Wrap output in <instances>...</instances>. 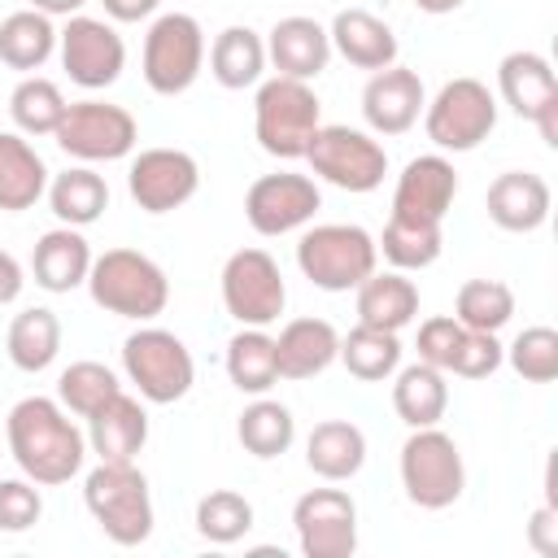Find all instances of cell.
<instances>
[{
  "label": "cell",
  "mask_w": 558,
  "mask_h": 558,
  "mask_svg": "<svg viewBox=\"0 0 558 558\" xmlns=\"http://www.w3.org/2000/svg\"><path fill=\"white\" fill-rule=\"evenodd\" d=\"M4 440L22 475L39 488L70 484L87 458V436L52 397H22L4 418Z\"/></svg>",
  "instance_id": "1"
},
{
  "label": "cell",
  "mask_w": 558,
  "mask_h": 558,
  "mask_svg": "<svg viewBox=\"0 0 558 558\" xmlns=\"http://www.w3.org/2000/svg\"><path fill=\"white\" fill-rule=\"evenodd\" d=\"M87 292H92V301L105 314L148 323V318H157L166 310L170 279H166V270L148 253H140V248H109V253L92 257Z\"/></svg>",
  "instance_id": "2"
},
{
  "label": "cell",
  "mask_w": 558,
  "mask_h": 558,
  "mask_svg": "<svg viewBox=\"0 0 558 558\" xmlns=\"http://www.w3.org/2000/svg\"><path fill=\"white\" fill-rule=\"evenodd\" d=\"M83 501L113 545L131 549V545H144L153 536V493H148V480L135 462L92 466L83 480Z\"/></svg>",
  "instance_id": "3"
},
{
  "label": "cell",
  "mask_w": 558,
  "mask_h": 558,
  "mask_svg": "<svg viewBox=\"0 0 558 558\" xmlns=\"http://www.w3.org/2000/svg\"><path fill=\"white\" fill-rule=\"evenodd\" d=\"M323 126V105L314 96L310 83L301 78H266L257 83V96H253V131H257V144L279 157V161H296L305 157L314 131Z\"/></svg>",
  "instance_id": "4"
},
{
  "label": "cell",
  "mask_w": 558,
  "mask_h": 558,
  "mask_svg": "<svg viewBox=\"0 0 558 558\" xmlns=\"http://www.w3.org/2000/svg\"><path fill=\"white\" fill-rule=\"evenodd\" d=\"M379 262L375 235L357 222H323L310 227L296 244L301 275L323 292H353Z\"/></svg>",
  "instance_id": "5"
},
{
  "label": "cell",
  "mask_w": 558,
  "mask_h": 558,
  "mask_svg": "<svg viewBox=\"0 0 558 558\" xmlns=\"http://www.w3.org/2000/svg\"><path fill=\"white\" fill-rule=\"evenodd\" d=\"M122 371L148 405H174L196 384V362L187 344L166 327H140L122 340Z\"/></svg>",
  "instance_id": "6"
},
{
  "label": "cell",
  "mask_w": 558,
  "mask_h": 558,
  "mask_svg": "<svg viewBox=\"0 0 558 558\" xmlns=\"http://www.w3.org/2000/svg\"><path fill=\"white\" fill-rule=\"evenodd\" d=\"M401 488L418 510H445L466 488V466L449 432L410 427L401 445Z\"/></svg>",
  "instance_id": "7"
},
{
  "label": "cell",
  "mask_w": 558,
  "mask_h": 558,
  "mask_svg": "<svg viewBox=\"0 0 558 558\" xmlns=\"http://www.w3.org/2000/svg\"><path fill=\"white\" fill-rule=\"evenodd\" d=\"M497 126V100L480 78H449L423 105V131L440 153H471Z\"/></svg>",
  "instance_id": "8"
},
{
  "label": "cell",
  "mask_w": 558,
  "mask_h": 558,
  "mask_svg": "<svg viewBox=\"0 0 558 558\" xmlns=\"http://www.w3.org/2000/svg\"><path fill=\"white\" fill-rule=\"evenodd\" d=\"M52 140H57V148L65 157H74L83 166L122 161L140 144V122L122 105H109V100H74V105H65Z\"/></svg>",
  "instance_id": "9"
},
{
  "label": "cell",
  "mask_w": 558,
  "mask_h": 558,
  "mask_svg": "<svg viewBox=\"0 0 558 558\" xmlns=\"http://www.w3.org/2000/svg\"><path fill=\"white\" fill-rule=\"evenodd\" d=\"M205 70V31L192 13H161L144 35V83L157 96H183Z\"/></svg>",
  "instance_id": "10"
},
{
  "label": "cell",
  "mask_w": 558,
  "mask_h": 558,
  "mask_svg": "<svg viewBox=\"0 0 558 558\" xmlns=\"http://www.w3.org/2000/svg\"><path fill=\"white\" fill-rule=\"evenodd\" d=\"M310 170L340 192H375L388 174V153L375 135L353 126H318L305 148Z\"/></svg>",
  "instance_id": "11"
},
{
  "label": "cell",
  "mask_w": 558,
  "mask_h": 558,
  "mask_svg": "<svg viewBox=\"0 0 558 558\" xmlns=\"http://www.w3.org/2000/svg\"><path fill=\"white\" fill-rule=\"evenodd\" d=\"M222 305L240 327H270L288 305V283L266 248H235L222 266Z\"/></svg>",
  "instance_id": "12"
},
{
  "label": "cell",
  "mask_w": 558,
  "mask_h": 558,
  "mask_svg": "<svg viewBox=\"0 0 558 558\" xmlns=\"http://www.w3.org/2000/svg\"><path fill=\"white\" fill-rule=\"evenodd\" d=\"M57 48H61V65H65L70 83H78L87 92L113 87L126 70V44L113 31V22H105V17H87V13L65 17V26L57 31Z\"/></svg>",
  "instance_id": "13"
},
{
  "label": "cell",
  "mask_w": 558,
  "mask_h": 558,
  "mask_svg": "<svg viewBox=\"0 0 558 558\" xmlns=\"http://www.w3.org/2000/svg\"><path fill=\"white\" fill-rule=\"evenodd\" d=\"M292 527L305 558H353L357 549V506L344 488H310L296 497Z\"/></svg>",
  "instance_id": "14"
},
{
  "label": "cell",
  "mask_w": 558,
  "mask_h": 558,
  "mask_svg": "<svg viewBox=\"0 0 558 558\" xmlns=\"http://www.w3.org/2000/svg\"><path fill=\"white\" fill-rule=\"evenodd\" d=\"M318 209H323L318 183L310 174H296V170L262 174L244 192V218L257 235H288V231L305 227Z\"/></svg>",
  "instance_id": "15"
},
{
  "label": "cell",
  "mask_w": 558,
  "mask_h": 558,
  "mask_svg": "<svg viewBox=\"0 0 558 558\" xmlns=\"http://www.w3.org/2000/svg\"><path fill=\"white\" fill-rule=\"evenodd\" d=\"M201 187V166L183 148H144L131 157L126 170V192L144 214H170L187 205Z\"/></svg>",
  "instance_id": "16"
},
{
  "label": "cell",
  "mask_w": 558,
  "mask_h": 558,
  "mask_svg": "<svg viewBox=\"0 0 558 558\" xmlns=\"http://www.w3.org/2000/svg\"><path fill=\"white\" fill-rule=\"evenodd\" d=\"M423 105H427V92L418 70L410 65L375 70L362 87V118L375 135H405L423 118Z\"/></svg>",
  "instance_id": "17"
},
{
  "label": "cell",
  "mask_w": 558,
  "mask_h": 558,
  "mask_svg": "<svg viewBox=\"0 0 558 558\" xmlns=\"http://www.w3.org/2000/svg\"><path fill=\"white\" fill-rule=\"evenodd\" d=\"M453 196H458L453 161L440 153H423V157H410L405 170L397 174L392 214L418 218V222H445V214L453 209Z\"/></svg>",
  "instance_id": "18"
},
{
  "label": "cell",
  "mask_w": 558,
  "mask_h": 558,
  "mask_svg": "<svg viewBox=\"0 0 558 558\" xmlns=\"http://www.w3.org/2000/svg\"><path fill=\"white\" fill-rule=\"evenodd\" d=\"M266 61L283 74V78H318L331 61V35L323 22L305 17V13H292V17H279L266 35Z\"/></svg>",
  "instance_id": "19"
},
{
  "label": "cell",
  "mask_w": 558,
  "mask_h": 558,
  "mask_svg": "<svg viewBox=\"0 0 558 558\" xmlns=\"http://www.w3.org/2000/svg\"><path fill=\"white\" fill-rule=\"evenodd\" d=\"M549 205H554V192L541 174L532 170H506L488 183L484 192V209L488 218L501 227V231H514V235H527L536 227H545L549 218Z\"/></svg>",
  "instance_id": "20"
},
{
  "label": "cell",
  "mask_w": 558,
  "mask_h": 558,
  "mask_svg": "<svg viewBox=\"0 0 558 558\" xmlns=\"http://www.w3.org/2000/svg\"><path fill=\"white\" fill-rule=\"evenodd\" d=\"M148 440V410L131 392H113L96 414H87V449L100 462H135Z\"/></svg>",
  "instance_id": "21"
},
{
  "label": "cell",
  "mask_w": 558,
  "mask_h": 558,
  "mask_svg": "<svg viewBox=\"0 0 558 558\" xmlns=\"http://www.w3.org/2000/svg\"><path fill=\"white\" fill-rule=\"evenodd\" d=\"M327 35H331V52H340L357 70H371L375 74V70L397 65V35L371 9H340L331 17Z\"/></svg>",
  "instance_id": "22"
},
{
  "label": "cell",
  "mask_w": 558,
  "mask_h": 558,
  "mask_svg": "<svg viewBox=\"0 0 558 558\" xmlns=\"http://www.w3.org/2000/svg\"><path fill=\"white\" fill-rule=\"evenodd\" d=\"M87 270H92V244L83 240L78 227H52L35 240V253H31V275L44 292H74L78 283H87Z\"/></svg>",
  "instance_id": "23"
},
{
  "label": "cell",
  "mask_w": 558,
  "mask_h": 558,
  "mask_svg": "<svg viewBox=\"0 0 558 558\" xmlns=\"http://www.w3.org/2000/svg\"><path fill=\"white\" fill-rule=\"evenodd\" d=\"M340 357V331L327 318H292L275 336L279 379H314Z\"/></svg>",
  "instance_id": "24"
},
{
  "label": "cell",
  "mask_w": 558,
  "mask_h": 558,
  "mask_svg": "<svg viewBox=\"0 0 558 558\" xmlns=\"http://www.w3.org/2000/svg\"><path fill=\"white\" fill-rule=\"evenodd\" d=\"M497 92L519 118L532 122L549 100H558V78H554V65L541 52L519 48V52H506L497 61Z\"/></svg>",
  "instance_id": "25"
},
{
  "label": "cell",
  "mask_w": 558,
  "mask_h": 558,
  "mask_svg": "<svg viewBox=\"0 0 558 558\" xmlns=\"http://www.w3.org/2000/svg\"><path fill=\"white\" fill-rule=\"evenodd\" d=\"M357 323L379 331H401L418 318V288L405 279V270H371L357 288Z\"/></svg>",
  "instance_id": "26"
},
{
  "label": "cell",
  "mask_w": 558,
  "mask_h": 558,
  "mask_svg": "<svg viewBox=\"0 0 558 558\" xmlns=\"http://www.w3.org/2000/svg\"><path fill=\"white\" fill-rule=\"evenodd\" d=\"M305 462L327 484L353 480L366 466V436H362V427L349 423V418H323V423H314V432L305 440Z\"/></svg>",
  "instance_id": "27"
},
{
  "label": "cell",
  "mask_w": 558,
  "mask_h": 558,
  "mask_svg": "<svg viewBox=\"0 0 558 558\" xmlns=\"http://www.w3.org/2000/svg\"><path fill=\"white\" fill-rule=\"evenodd\" d=\"M48 192V166L22 131H0V209L22 214Z\"/></svg>",
  "instance_id": "28"
},
{
  "label": "cell",
  "mask_w": 558,
  "mask_h": 558,
  "mask_svg": "<svg viewBox=\"0 0 558 558\" xmlns=\"http://www.w3.org/2000/svg\"><path fill=\"white\" fill-rule=\"evenodd\" d=\"M266 39L253 26H227L214 35L209 44V74L218 78V87L227 92H244L257 87L266 74Z\"/></svg>",
  "instance_id": "29"
},
{
  "label": "cell",
  "mask_w": 558,
  "mask_h": 558,
  "mask_svg": "<svg viewBox=\"0 0 558 558\" xmlns=\"http://www.w3.org/2000/svg\"><path fill=\"white\" fill-rule=\"evenodd\" d=\"M397 384H392V410L405 427H436L449 410V384H445V371L427 366V362H410V366H397L392 371Z\"/></svg>",
  "instance_id": "30"
},
{
  "label": "cell",
  "mask_w": 558,
  "mask_h": 558,
  "mask_svg": "<svg viewBox=\"0 0 558 558\" xmlns=\"http://www.w3.org/2000/svg\"><path fill=\"white\" fill-rule=\"evenodd\" d=\"M48 205H52L57 222L83 231V227L100 222V214L109 209V183L92 166H70L48 179Z\"/></svg>",
  "instance_id": "31"
},
{
  "label": "cell",
  "mask_w": 558,
  "mask_h": 558,
  "mask_svg": "<svg viewBox=\"0 0 558 558\" xmlns=\"http://www.w3.org/2000/svg\"><path fill=\"white\" fill-rule=\"evenodd\" d=\"M4 349H9V362L17 371H26V375L48 371L57 362V353H61V318L48 305H31V310L13 314Z\"/></svg>",
  "instance_id": "32"
},
{
  "label": "cell",
  "mask_w": 558,
  "mask_h": 558,
  "mask_svg": "<svg viewBox=\"0 0 558 558\" xmlns=\"http://www.w3.org/2000/svg\"><path fill=\"white\" fill-rule=\"evenodd\" d=\"M57 52V26L39 9H17L0 22V61L9 70L35 74Z\"/></svg>",
  "instance_id": "33"
},
{
  "label": "cell",
  "mask_w": 558,
  "mask_h": 558,
  "mask_svg": "<svg viewBox=\"0 0 558 558\" xmlns=\"http://www.w3.org/2000/svg\"><path fill=\"white\" fill-rule=\"evenodd\" d=\"M227 379L248 397H262L279 384L275 336H266V327H240L227 340Z\"/></svg>",
  "instance_id": "34"
},
{
  "label": "cell",
  "mask_w": 558,
  "mask_h": 558,
  "mask_svg": "<svg viewBox=\"0 0 558 558\" xmlns=\"http://www.w3.org/2000/svg\"><path fill=\"white\" fill-rule=\"evenodd\" d=\"M375 248L384 253V262L392 270H423V266H432L440 257L445 231H440V222H418V218L388 214L384 235L375 240Z\"/></svg>",
  "instance_id": "35"
},
{
  "label": "cell",
  "mask_w": 558,
  "mask_h": 558,
  "mask_svg": "<svg viewBox=\"0 0 558 558\" xmlns=\"http://www.w3.org/2000/svg\"><path fill=\"white\" fill-rule=\"evenodd\" d=\"M336 362H344V371L353 379L379 384L401 366V340H397V331H379V327L357 323L349 336H340V357Z\"/></svg>",
  "instance_id": "36"
},
{
  "label": "cell",
  "mask_w": 558,
  "mask_h": 558,
  "mask_svg": "<svg viewBox=\"0 0 558 558\" xmlns=\"http://www.w3.org/2000/svg\"><path fill=\"white\" fill-rule=\"evenodd\" d=\"M235 436L253 458H279L296 440V418H292V410L283 401H270L262 392L253 405H244V414L235 423Z\"/></svg>",
  "instance_id": "37"
},
{
  "label": "cell",
  "mask_w": 558,
  "mask_h": 558,
  "mask_svg": "<svg viewBox=\"0 0 558 558\" xmlns=\"http://www.w3.org/2000/svg\"><path fill=\"white\" fill-rule=\"evenodd\" d=\"M65 113V96L44 74H22V83L9 96V118L22 135H52Z\"/></svg>",
  "instance_id": "38"
},
{
  "label": "cell",
  "mask_w": 558,
  "mask_h": 558,
  "mask_svg": "<svg viewBox=\"0 0 558 558\" xmlns=\"http://www.w3.org/2000/svg\"><path fill=\"white\" fill-rule=\"evenodd\" d=\"M453 318L471 331H501L514 318V292L501 279H466L453 301Z\"/></svg>",
  "instance_id": "39"
},
{
  "label": "cell",
  "mask_w": 558,
  "mask_h": 558,
  "mask_svg": "<svg viewBox=\"0 0 558 558\" xmlns=\"http://www.w3.org/2000/svg\"><path fill=\"white\" fill-rule=\"evenodd\" d=\"M253 527V501L235 488H214L196 501V532L209 545H235Z\"/></svg>",
  "instance_id": "40"
},
{
  "label": "cell",
  "mask_w": 558,
  "mask_h": 558,
  "mask_svg": "<svg viewBox=\"0 0 558 558\" xmlns=\"http://www.w3.org/2000/svg\"><path fill=\"white\" fill-rule=\"evenodd\" d=\"M113 392H122V384L105 362H70L57 379V401L78 418L96 414Z\"/></svg>",
  "instance_id": "41"
},
{
  "label": "cell",
  "mask_w": 558,
  "mask_h": 558,
  "mask_svg": "<svg viewBox=\"0 0 558 558\" xmlns=\"http://www.w3.org/2000/svg\"><path fill=\"white\" fill-rule=\"evenodd\" d=\"M506 362L527 384H554L558 379V331L554 327H523L514 344L506 349Z\"/></svg>",
  "instance_id": "42"
},
{
  "label": "cell",
  "mask_w": 558,
  "mask_h": 558,
  "mask_svg": "<svg viewBox=\"0 0 558 558\" xmlns=\"http://www.w3.org/2000/svg\"><path fill=\"white\" fill-rule=\"evenodd\" d=\"M44 519V497L35 480H0V532H31Z\"/></svg>",
  "instance_id": "43"
},
{
  "label": "cell",
  "mask_w": 558,
  "mask_h": 558,
  "mask_svg": "<svg viewBox=\"0 0 558 558\" xmlns=\"http://www.w3.org/2000/svg\"><path fill=\"white\" fill-rule=\"evenodd\" d=\"M506 362V349L497 340V331H462V344L453 353V366L449 375H462V379H488L497 366Z\"/></svg>",
  "instance_id": "44"
},
{
  "label": "cell",
  "mask_w": 558,
  "mask_h": 558,
  "mask_svg": "<svg viewBox=\"0 0 558 558\" xmlns=\"http://www.w3.org/2000/svg\"><path fill=\"white\" fill-rule=\"evenodd\" d=\"M462 331H466V327H462L458 318H449V314L427 318V323L418 327V362H427V366H436V371L449 375L453 353H458V344H462Z\"/></svg>",
  "instance_id": "45"
},
{
  "label": "cell",
  "mask_w": 558,
  "mask_h": 558,
  "mask_svg": "<svg viewBox=\"0 0 558 558\" xmlns=\"http://www.w3.org/2000/svg\"><path fill=\"white\" fill-rule=\"evenodd\" d=\"M527 541H532V549L545 554V558L558 554V506H554V501H545V506L532 514V523H527Z\"/></svg>",
  "instance_id": "46"
},
{
  "label": "cell",
  "mask_w": 558,
  "mask_h": 558,
  "mask_svg": "<svg viewBox=\"0 0 558 558\" xmlns=\"http://www.w3.org/2000/svg\"><path fill=\"white\" fill-rule=\"evenodd\" d=\"M109 22H144L161 9V0H100Z\"/></svg>",
  "instance_id": "47"
},
{
  "label": "cell",
  "mask_w": 558,
  "mask_h": 558,
  "mask_svg": "<svg viewBox=\"0 0 558 558\" xmlns=\"http://www.w3.org/2000/svg\"><path fill=\"white\" fill-rule=\"evenodd\" d=\"M22 283H26V279H22V266H17V257L0 248V305L17 301V296H22Z\"/></svg>",
  "instance_id": "48"
},
{
  "label": "cell",
  "mask_w": 558,
  "mask_h": 558,
  "mask_svg": "<svg viewBox=\"0 0 558 558\" xmlns=\"http://www.w3.org/2000/svg\"><path fill=\"white\" fill-rule=\"evenodd\" d=\"M532 122H536L541 140H545L549 148H558V100H549V105H545V109H541V113H536Z\"/></svg>",
  "instance_id": "49"
},
{
  "label": "cell",
  "mask_w": 558,
  "mask_h": 558,
  "mask_svg": "<svg viewBox=\"0 0 558 558\" xmlns=\"http://www.w3.org/2000/svg\"><path fill=\"white\" fill-rule=\"evenodd\" d=\"M83 4H87V0H31V9H39V13H48V17H74Z\"/></svg>",
  "instance_id": "50"
},
{
  "label": "cell",
  "mask_w": 558,
  "mask_h": 558,
  "mask_svg": "<svg viewBox=\"0 0 558 558\" xmlns=\"http://www.w3.org/2000/svg\"><path fill=\"white\" fill-rule=\"evenodd\" d=\"M466 0H414V9L418 13H432V17H445V13H453V9H462Z\"/></svg>",
  "instance_id": "51"
}]
</instances>
